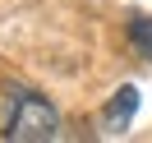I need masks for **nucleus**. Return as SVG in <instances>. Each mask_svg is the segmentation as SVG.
<instances>
[{
    "mask_svg": "<svg viewBox=\"0 0 152 143\" xmlns=\"http://www.w3.org/2000/svg\"><path fill=\"white\" fill-rule=\"evenodd\" d=\"M56 134H60L56 106L42 92H32V88H14L10 115H5V139H14V143H46Z\"/></svg>",
    "mask_w": 152,
    "mask_h": 143,
    "instance_id": "obj_1",
    "label": "nucleus"
},
{
    "mask_svg": "<svg viewBox=\"0 0 152 143\" xmlns=\"http://www.w3.org/2000/svg\"><path fill=\"white\" fill-rule=\"evenodd\" d=\"M134 111H138V88H120V92L106 102V111H102V125H106V134H124V125L134 120Z\"/></svg>",
    "mask_w": 152,
    "mask_h": 143,
    "instance_id": "obj_2",
    "label": "nucleus"
},
{
    "mask_svg": "<svg viewBox=\"0 0 152 143\" xmlns=\"http://www.w3.org/2000/svg\"><path fill=\"white\" fill-rule=\"evenodd\" d=\"M129 42H134V51H138V56L152 60V14H138V19L129 23Z\"/></svg>",
    "mask_w": 152,
    "mask_h": 143,
    "instance_id": "obj_3",
    "label": "nucleus"
}]
</instances>
